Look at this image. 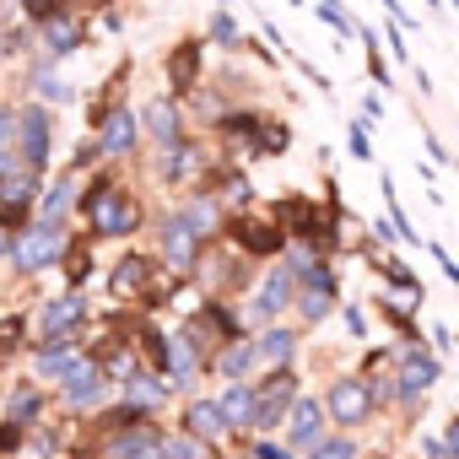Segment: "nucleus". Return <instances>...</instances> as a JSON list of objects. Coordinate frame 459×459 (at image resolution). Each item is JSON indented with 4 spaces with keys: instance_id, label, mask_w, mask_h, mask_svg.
Instances as JSON below:
<instances>
[{
    "instance_id": "f257e3e1",
    "label": "nucleus",
    "mask_w": 459,
    "mask_h": 459,
    "mask_svg": "<svg viewBox=\"0 0 459 459\" xmlns=\"http://www.w3.org/2000/svg\"><path fill=\"white\" fill-rule=\"evenodd\" d=\"M82 211H87V227H92V238H130L135 227L146 221L141 216V200L119 184V178H108V173H98L92 184H87V195H82Z\"/></svg>"
},
{
    "instance_id": "f03ea898",
    "label": "nucleus",
    "mask_w": 459,
    "mask_h": 459,
    "mask_svg": "<svg viewBox=\"0 0 459 459\" xmlns=\"http://www.w3.org/2000/svg\"><path fill=\"white\" fill-rule=\"evenodd\" d=\"M65 249H71L65 227L28 221V227H17V238H12V271H17V276H39V271L60 265V260H65Z\"/></svg>"
},
{
    "instance_id": "7ed1b4c3",
    "label": "nucleus",
    "mask_w": 459,
    "mask_h": 459,
    "mask_svg": "<svg viewBox=\"0 0 459 459\" xmlns=\"http://www.w3.org/2000/svg\"><path fill=\"white\" fill-rule=\"evenodd\" d=\"M55 152V108L49 103H17V157L22 168L44 173Z\"/></svg>"
},
{
    "instance_id": "20e7f679",
    "label": "nucleus",
    "mask_w": 459,
    "mask_h": 459,
    "mask_svg": "<svg viewBox=\"0 0 459 459\" xmlns=\"http://www.w3.org/2000/svg\"><path fill=\"white\" fill-rule=\"evenodd\" d=\"M437 378H443V362H437V351H427L421 341H405V346L394 351V400H400V405H416Z\"/></svg>"
},
{
    "instance_id": "39448f33",
    "label": "nucleus",
    "mask_w": 459,
    "mask_h": 459,
    "mask_svg": "<svg viewBox=\"0 0 459 459\" xmlns=\"http://www.w3.org/2000/svg\"><path fill=\"white\" fill-rule=\"evenodd\" d=\"M92 135H98L103 157H130L135 141H141V114H135L130 103H114V98H108V108L92 114Z\"/></svg>"
},
{
    "instance_id": "423d86ee",
    "label": "nucleus",
    "mask_w": 459,
    "mask_h": 459,
    "mask_svg": "<svg viewBox=\"0 0 459 459\" xmlns=\"http://www.w3.org/2000/svg\"><path fill=\"white\" fill-rule=\"evenodd\" d=\"M292 298H298V276L287 271V265H271L265 276H260V287L249 292V325H276L287 308H292Z\"/></svg>"
},
{
    "instance_id": "0eeeda50",
    "label": "nucleus",
    "mask_w": 459,
    "mask_h": 459,
    "mask_svg": "<svg viewBox=\"0 0 459 459\" xmlns=\"http://www.w3.org/2000/svg\"><path fill=\"white\" fill-rule=\"evenodd\" d=\"M335 298H341L335 271H330L325 260H314V265L298 276V298H292V308H298V319H303V325H319V319H330Z\"/></svg>"
},
{
    "instance_id": "6e6552de",
    "label": "nucleus",
    "mask_w": 459,
    "mask_h": 459,
    "mask_svg": "<svg viewBox=\"0 0 459 459\" xmlns=\"http://www.w3.org/2000/svg\"><path fill=\"white\" fill-rule=\"evenodd\" d=\"M292 400H298V373H292V368L265 373V384L255 389V432H276V427L287 421Z\"/></svg>"
},
{
    "instance_id": "1a4fd4ad",
    "label": "nucleus",
    "mask_w": 459,
    "mask_h": 459,
    "mask_svg": "<svg viewBox=\"0 0 459 459\" xmlns=\"http://www.w3.org/2000/svg\"><path fill=\"white\" fill-rule=\"evenodd\" d=\"M373 411H378V405H373L368 378H335L330 394H325V416H330L335 427H362Z\"/></svg>"
},
{
    "instance_id": "9d476101",
    "label": "nucleus",
    "mask_w": 459,
    "mask_h": 459,
    "mask_svg": "<svg viewBox=\"0 0 459 459\" xmlns=\"http://www.w3.org/2000/svg\"><path fill=\"white\" fill-rule=\"evenodd\" d=\"M200 255H205V244L195 238V227L173 211V216H162V265L173 271V276H189L195 265H200Z\"/></svg>"
},
{
    "instance_id": "9b49d317",
    "label": "nucleus",
    "mask_w": 459,
    "mask_h": 459,
    "mask_svg": "<svg viewBox=\"0 0 459 459\" xmlns=\"http://www.w3.org/2000/svg\"><path fill=\"white\" fill-rule=\"evenodd\" d=\"M141 135H152V146H157V152L184 146L189 135H184V108H178V98H152V103H146V114H141Z\"/></svg>"
},
{
    "instance_id": "f8f14e48",
    "label": "nucleus",
    "mask_w": 459,
    "mask_h": 459,
    "mask_svg": "<svg viewBox=\"0 0 459 459\" xmlns=\"http://www.w3.org/2000/svg\"><path fill=\"white\" fill-rule=\"evenodd\" d=\"M325 421H330V416H325V400H303V394H298V400H292V411H287V448H292V454L319 448V443L330 437V432H325Z\"/></svg>"
},
{
    "instance_id": "ddd939ff",
    "label": "nucleus",
    "mask_w": 459,
    "mask_h": 459,
    "mask_svg": "<svg viewBox=\"0 0 459 459\" xmlns=\"http://www.w3.org/2000/svg\"><path fill=\"white\" fill-rule=\"evenodd\" d=\"M39 44H44V55H49V60H71V55L87 44V22H82L76 12H65V6H60L55 17H44V22H39Z\"/></svg>"
},
{
    "instance_id": "4468645a",
    "label": "nucleus",
    "mask_w": 459,
    "mask_h": 459,
    "mask_svg": "<svg viewBox=\"0 0 459 459\" xmlns=\"http://www.w3.org/2000/svg\"><path fill=\"white\" fill-rule=\"evenodd\" d=\"M82 319H87V298H82V292H65V298H49V303L39 308L33 330H39L44 341H65V335H76Z\"/></svg>"
},
{
    "instance_id": "2eb2a0df",
    "label": "nucleus",
    "mask_w": 459,
    "mask_h": 459,
    "mask_svg": "<svg viewBox=\"0 0 459 459\" xmlns=\"http://www.w3.org/2000/svg\"><path fill=\"white\" fill-rule=\"evenodd\" d=\"M227 227H233L238 249H249V255H281L287 249V227L276 216H233Z\"/></svg>"
},
{
    "instance_id": "dca6fc26",
    "label": "nucleus",
    "mask_w": 459,
    "mask_h": 459,
    "mask_svg": "<svg viewBox=\"0 0 459 459\" xmlns=\"http://www.w3.org/2000/svg\"><path fill=\"white\" fill-rule=\"evenodd\" d=\"M178 216L195 227V238H200V244H211V238L227 233V211H221V200H216L211 189H195V195L178 205Z\"/></svg>"
},
{
    "instance_id": "f3484780",
    "label": "nucleus",
    "mask_w": 459,
    "mask_h": 459,
    "mask_svg": "<svg viewBox=\"0 0 459 459\" xmlns=\"http://www.w3.org/2000/svg\"><path fill=\"white\" fill-rule=\"evenodd\" d=\"M103 394H108V373H103V362H87V357H82V368L65 378V405H71V411H98Z\"/></svg>"
},
{
    "instance_id": "a211bd4d",
    "label": "nucleus",
    "mask_w": 459,
    "mask_h": 459,
    "mask_svg": "<svg viewBox=\"0 0 459 459\" xmlns=\"http://www.w3.org/2000/svg\"><path fill=\"white\" fill-rule=\"evenodd\" d=\"M260 368V357H255V341H221L216 351H211V373L221 378V384H244L249 373Z\"/></svg>"
},
{
    "instance_id": "6ab92c4d",
    "label": "nucleus",
    "mask_w": 459,
    "mask_h": 459,
    "mask_svg": "<svg viewBox=\"0 0 459 459\" xmlns=\"http://www.w3.org/2000/svg\"><path fill=\"white\" fill-rule=\"evenodd\" d=\"M162 378L178 384V389H195V378H200V346H195L184 330L162 346Z\"/></svg>"
},
{
    "instance_id": "aec40b11",
    "label": "nucleus",
    "mask_w": 459,
    "mask_h": 459,
    "mask_svg": "<svg viewBox=\"0 0 459 459\" xmlns=\"http://www.w3.org/2000/svg\"><path fill=\"white\" fill-rule=\"evenodd\" d=\"M39 221H49V227H65V216L82 205V184H76V173H65V178H55L49 189H39Z\"/></svg>"
},
{
    "instance_id": "412c9836",
    "label": "nucleus",
    "mask_w": 459,
    "mask_h": 459,
    "mask_svg": "<svg viewBox=\"0 0 459 459\" xmlns=\"http://www.w3.org/2000/svg\"><path fill=\"white\" fill-rule=\"evenodd\" d=\"M200 173H205V157H200V146H195V141H184V146H173V152H162V157H157V178H162L168 189L195 184Z\"/></svg>"
},
{
    "instance_id": "4be33fe9",
    "label": "nucleus",
    "mask_w": 459,
    "mask_h": 459,
    "mask_svg": "<svg viewBox=\"0 0 459 459\" xmlns=\"http://www.w3.org/2000/svg\"><path fill=\"white\" fill-rule=\"evenodd\" d=\"M76 368H82L76 335H65V341H44V351H39V362H33V373H39L44 384H65Z\"/></svg>"
},
{
    "instance_id": "5701e85b",
    "label": "nucleus",
    "mask_w": 459,
    "mask_h": 459,
    "mask_svg": "<svg viewBox=\"0 0 459 459\" xmlns=\"http://www.w3.org/2000/svg\"><path fill=\"white\" fill-rule=\"evenodd\" d=\"M184 432H189V437H200V443L211 448V443H221L233 427H227V416H221V405H216V400H189V405H184Z\"/></svg>"
},
{
    "instance_id": "b1692460",
    "label": "nucleus",
    "mask_w": 459,
    "mask_h": 459,
    "mask_svg": "<svg viewBox=\"0 0 459 459\" xmlns=\"http://www.w3.org/2000/svg\"><path fill=\"white\" fill-rule=\"evenodd\" d=\"M255 357H260V368H292V357H298V330H287V325H265L260 335H255Z\"/></svg>"
},
{
    "instance_id": "393cba45",
    "label": "nucleus",
    "mask_w": 459,
    "mask_h": 459,
    "mask_svg": "<svg viewBox=\"0 0 459 459\" xmlns=\"http://www.w3.org/2000/svg\"><path fill=\"white\" fill-rule=\"evenodd\" d=\"M125 405L141 411V416L162 411V405H168V378H157V373H130V378H125Z\"/></svg>"
},
{
    "instance_id": "a878e982",
    "label": "nucleus",
    "mask_w": 459,
    "mask_h": 459,
    "mask_svg": "<svg viewBox=\"0 0 459 459\" xmlns=\"http://www.w3.org/2000/svg\"><path fill=\"white\" fill-rule=\"evenodd\" d=\"M216 405H221V416H227V427H233V432L255 427V384H227L216 394Z\"/></svg>"
},
{
    "instance_id": "bb28decb",
    "label": "nucleus",
    "mask_w": 459,
    "mask_h": 459,
    "mask_svg": "<svg viewBox=\"0 0 459 459\" xmlns=\"http://www.w3.org/2000/svg\"><path fill=\"white\" fill-rule=\"evenodd\" d=\"M200 55H205V44H200V39H184V44L168 55V82H173L178 92H189V87L200 82Z\"/></svg>"
},
{
    "instance_id": "cd10ccee",
    "label": "nucleus",
    "mask_w": 459,
    "mask_h": 459,
    "mask_svg": "<svg viewBox=\"0 0 459 459\" xmlns=\"http://www.w3.org/2000/svg\"><path fill=\"white\" fill-rule=\"evenodd\" d=\"M28 92H33V103H71L76 92L55 76V60L49 55H39V65L28 71Z\"/></svg>"
},
{
    "instance_id": "c85d7f7f",
    "label": "nucleus",
    "mask_w": 459,
    "mask_h": 459,
    "mask_svg": "<svg viewBox=\"0 0 459 459\" xmlns=\"http://www.w3.org/2000/svg\"><path fill=\"white\" fill-rule=\"evenodd\" d=\"M152 271H157V265H152L146 255H125L119 271H114V298H130V292L141 298V292L152 287Z\"/></svg>"
},
{
    "instance_id": "c756f323",
    "label": "nucleus",
    "mask_w": 459,
    "mask_h": 459,
    "mask_svg": "<svg viewBox=\"0 0 459 459\" xmlns=\"http://www.w3.org/2000/svg\"><path fill=\"white\" fill-rule=\"evenodd\" d=\"M114 459H162V432L146 427V421H135V432H125L114 443Z\"/></svg>"
},
{
    "instance_id": "7c9ffc66",
    "label": "nucleus",
    "mask_w": 459,
    "mask_h": 459,
    "mask_svg": "<svg viewBox=\"0 0 459 459\" xmlns=\"http://www.w3.org/2000/svg\"><path fill=\"white\" fill-rule=\"evenodd\" d=\"M211 195H216V200H221V211H227V205H249V195H255V189H249V178H244L238 168H227V173H216V178H211Z\"/></svg>"
},
{
    "instance_id": "2f4dec72",
    "label": "nucleus",
    "mask_w": 459,
    "mask_h": 459,
    "mask_svg": "<svg viewBox=\"0 0 459 459\" xmlns=\"http://www.w3.org/2000/svg\"><path fill=\"white\" fill-rule=\"evenodd\" d=\"M205 39L211 44H227V49H244V28H238V17H227V6L205 22Z\"/></svg>"
},
{
    "instance_id": "473e14b6",
    "label": "nucleus",
    "mask_w": 459,
    "mask_h": 459,
    "mask_svg": "<svg viewBox=\"0 0 459 459\" xmlns=\"http://www.w3.org/2000/svg\"><path fill=\"white\" fill-rule=\"evenodd\" d=\"M39 405H44V400H39V389H28V384H22V389H12V400H6V421H12V427H28V421L39 416Z\"/></svg>"
},
{
    "instance_id": "72a5a7b5",
    "label": "nucleus",
    "mask_w": 459,
    "mask_h": 459,
    "mask_svg": "<svg viewBox=\"0 0 459 459\" xmlns=\"http://www.w3.org/2000/svg\"><path fill=\"white\" fill-rule=\"evenodd\" d=\"M162 459H205V443L189 432H162Z\"/></svg>"
},
{
    "instance_id": "f704fd0d",
    "label": "nucleus",
    "mask_w": 459,
    "mask_h": 459,
    "mask_svg": "<svg viewBox=\"0 0 459 459\" xmlns=\"http://www.w3.org/2000/svg\"><path fill=\"white\" fill-rule=\"evenodd\" d=\"M287 141H292V130H287L281 119H265V125H260V141H255V152H265V157H281V152H287Z\"/></svg>"
},
{
    "instance_id": "c9c22d12",
    "label": "nucleus",
    "mask_w": 459,
    "mask_h": 459,
    "mask_svg": "<svg viewBox=\"0 0 459 459\" xmlns=\"http://www.w3.org/2000/svg\"><path fill=\"white\" fill-rule=\"evenodd\" d=\"M314 17H319V22H330V28H335L341 39L362 33V28H357V17H346V12H341V0H319V6H314Z\"/></svg>"
},
{
    "instance_id": "e433bc0d",
    "label": "nucleus",
    "mask_w": 459,
    "mask_h": 459,
    "mask_svg": "<svg viewBox=\"0 0 459 459\" xmlns=\"http://www.w3.org/2000/svg\"><path fill=\"white\" fill-rule=\"evenodd\" d=\"M303 459H357V437H325V443L308 448Z\"/></svg>"
},
{
    "instance_id": "4c0bfd02",
    "label": "nucleus",
    "mask_w": 459,
    "mask_h": 459,
    "mask_svg": "<svg viewBox=\"0 0 459 459\" xmlns=\"http://www.w3.org/2000/svg\"><path fill=\"white\" fill-rule=\"evenodd\" d=\"M346 152H351L357 162H373V141H368V125H362V119L346 125Z\"/></svg>"
},
{
    "instance_id": "58836bf2",
    "label": "nucleus",
    "mask_w": 459,
    "mask_h": 459,
    "mask_svg": "<svg viewBox=\"0 0 459 459\" xmlns=\"http://www.w3.org/2000/svg\"><path fill=\"white\" fill-rule=\"evenodd\" d=\"M22 12H28V22L39 28L44 17H55V12H60V0H22Z\"/></svg>"
},
{
    "instance_id": "ea45409f",
    "label": "nucleus",
    "mask_w": 459,
    "mask_h": 459,
    "mask_svg": "<svg viewBox=\"0 0 459 459\" xmlns=\"http://www.w3.org/2000/svg\"><path fill=\"white\" fill-rule=\"evenodd\" d=\"M341 325H346V335H357V341L368 335V319H362V308H357V303H346V308H341Z\"/></svg>"
},
{
    "instance_id": "a19ab883",
    "label": "nucleus",
    "mask_w": 459,
    "mask_h": 459,
    "mask_svg": "<svg viewBox=\"0 0 459 459\" xmlns=\"http://www.w3.org/2000/svg\"><path fill=\"white\" fill-rule=\"evenodd\" d=\"M249 459H292V448H287V443H271V437H260Z\"/></svg>"
},
{
    "instance_id": "79ce46f5",
    "label": "nucleus",
    "mask_w": 459,
    "mask_h": 459,
    "mask_svg": "<svg viewBox=\"0 0 459 459\" xmlns=\"http://www.w3.org/2000/svg\"><path fill=\"white\" fill-rule=\"evenodd\" d=\"M384 44H389V55H394V65H405V60H411V55H405V39H400V28H394V22L384 28Z\"/></svg>"
},
{
    "instance_id": "37998d69",
    "label": "nucleus",
    "mask_w": 459,
    "mask_h": 459,
    "mask_svg": "<svg viewBox=\"0 0 459 459\" xmlns=\"http://www.w3.org/2000/svg\"><path fill=\"white\" fill-rule=\"evenodd\" d=\"M432 260H437V265H443V276H448V281L459 287V260H454V255H448L443 244H432Z\"/></svg>"
},
{
    "instance_id": "c03bdc74",
    "label": "nucleus",
    "mask_w": 459,
    "mask_h": 459,
    "mask_svg": "<svg viewBox=\"0 0 459 459\" xmlns=\"http://www.w3.org/2000/svg\"><path fill=\"white\" fill-rule=\"evenodd\" d=\"M378 114H384V98H378V92H368V98H362V114H357V119H362V125H373Z\"/></svg>"
},
{
    "instance_id": "a18cd8bd",
    "label": "nucleus",
    "mask_w": 459,
    "mask_h": 459,
    "mask_svg": "<svg viewBox=\"0 0 459 459\" xmlns=\"http://www.w3.org/2000/svg\"><path fill=\"white\" fill-rule=\"evenodd\" d=\"M437 437H443V448H448V459H459V416H454V421H448V427H443Z\"/></svg>"
},
{
    "instance_id": "49530a36",
    "label": "nucleus",
    "mask_w": 459,
    "mask_h": 459,
    "mask_svg": "<svg viewBox=\"0 0 459 459\" xmlns=\"http://www.w3.org/2000/svg\"><path fill=\"white\" fill-rule=\"evenodd\" d=\"M17 443H22V427H12V421H6V427H0V448H6V454H12Z\"/></svg>"
},
{
    "instance_id": "de8ad7c7",
    "label": "nucleus",
    "mask_w": 459,
    "mask_h": 459,
    "mask_svg": "<svg viewBox=\"0 0 459 459\" xmlns=\"http://www.w3.org/2000/svg\"><path fill=\"white\" fill-rule=\"evenodd\" d=\"M17 335H22V319H12V325H0V346H12Z\"/></svg>"
},
{
    "instance_id": "09e8293b",
    "label": "nucleus",
    "mask_w": 459,
    "mask_h": 459,
    "mask_svg": "<svg viewBox=\"0 0 459 459\" xmlns=\"http://www.w3.org/2000/svg\"><path fill=\"white\" fill-rule=\"evenodd\" d=\"M12 238H17V233H6V227H0V260H12Z\"/></svg>"
},
{
    "instance_id": "8fccbe9b",
    "label": "nucleus",
    "mask_w": 459,
    "mask_h": 459,
    "mask_svg": "<svg viewBox=\"0 0 459 459\" xmlns=\"http://www.w3.org/2000/svg\"><path fill=\"white\" fill-rule=\"evenodd\" d=\"M0 6H22V0H0Z\"/></svg>"
},
{
    "instance_id": "3c124183",
    "label": "nucleus",
    "mask_w": 459,
    "mask_h": 459,
    "mask_svg": "<svg viewBox=\"0 0 459 459\" xmlns=\"http://www.w3.org/2000/svg\"><path fill=\"white\" fill-rule=\"evenodd\" d=\"M287 6H303V0H287Z\"/></svg>"
},
{
    "instance_id": "603ef678",
    "label": "nucleus",
    "mask_w": 459,
    "mask_h": 459,
    "mask_svg": "<svg viewBox=\"0 0 459 459\" xmlns=\"http://www.w3.org/2000/svg\"><path fill=\"white\" fill-rule=\"evenodd\" d=\"M216 6H227V0H216Z\"/></svg>"
}]
</instances>
